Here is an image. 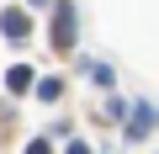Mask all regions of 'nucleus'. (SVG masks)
<instances>
[{
  "instance_id": "f257e3e1",
  "label": "nucleus",
  "mask_w": 159,
  "mask_h": 154,
  "mask_svg": "<svg viewBox=\"0 0 159 154\" xmlns=\"http://www.w3.org/2000/svg\"><path fill=\"white\" fill-rule=\"evenodd\" d=\"M48 37H53V48H74L80 43V11H74V0H53Z\"/></svg>"
},
{
  "instance_id": "f03ea898",
  "label": "nucleus",
  "mask_w": 159,
  "mask_h": 154,
  "mask_svg": "<svg viewBox=\"0 0 159 154\" xmlns=\"http://www.w3.org/2000/svg\"><path fill=\"white\" fill-rule=\"evenodd\" d=\"M154 122H159V106H148V101L127 106V138H143V133H154Z\"/></svg>"
},
{
  "instance_id": "7ed1b4c3",
  "label": "nucleus",
  "mask_w": 159,
  "mask_h": 154,
  "mask_svg": "<svg viewBox=\"0 0 159 154\" xmlns=\"http://www.w3.org/2000/svg\"><path fill=\"white\" fill-rule=\"evenodd\" d=\"M0 32H6L11 43H27V37H32V16L16 11V6H11V11H0Z\"/></svg>"
},
{
  "instance_id": "20e7f679",
  "label": "nucleus",
  "mask_w": 159,
  "mask_h": 154,
  "mask_svg": "<svg viewBox=\"0 0 159 154\" xmlns=\"http://www.w3.org/2000/svg\"><path fill=\"white\" fill-rule=\"evenodd\" d=\"M32 80H37V74H32V64H11V69H6V91H11V96L32 91Z\"/></svg>"
},
{
  "instance_id": "39448f33",
  "label": "nucleus",
  "mask_w": 159,
  "mask_h": 154,
  "mask_svg": "<svg viewBox=\"0 0 159 154\" xmlns=\"http://www.w3.org/2000/svg\"><path fill=\"white\" fill-rule=\"evenodd\" d=\"M32 91H37V101H58L64 80H58V74H43V80H32Z\"/></svg>"
},
{
  "instance_id": "423d86ee",
  "label": "nucleus",
  "mask_w": 159,
  "mask_h": 154,
  "mask_svg": "<svg viewBox=\"0 0 159 154\" xmlns=\"http://www.w3.org/2000/svg\"><path fill=\"white\" fill-rule=\"evenodd\" d=\"M85 74H90L101 91H111V80H117V74H111V64H85Z\"/></svg>"
},
{
  "instance_id": "0eeeda50",
  "label": "nucleus",
  "mask_w": 159,
  "mask_h": 154,
  "mask_svg": "<svg viewBox=\"0 0 159 154\" xmlns=\"http://www.w3.org/2000/svg\"><path fill=\"white\" fill-rule=\"evenodd\" d=\"M27 154H53V143H48V138H32V143H27Z\"/></svg>"
},
{
  "instance_id": "6e6552de",
  "label": "nucleus",
  "mask_w": 159,
  "mask_h": 154,
  "mask_svg": "<svg viewBox=\"0 0 159 154\" xmlns=\"http://www.w3.org/2000/svg\"><path fill=\"white\" fill-rule=\"evenodd\" d=\"M64 154H90V143H80V138H74V143H69Z\"/></svg>"
},
{
  "instance_id": "1a4fd4ad",
  "label": "nucleus",
  "mask_w": 159,
  "mask_h": 154,
  "mask_svg": "<svg viewBox=\"0 0 159 154\" xmlns=\"http://www.w3.org/2000/svg\"><path fill=\"white\" fill-rule=\"evenodd\" d=\"M27 6H53V0H27Z\"/></svg>"
}]
</instances>
